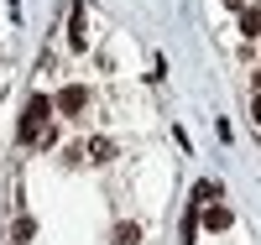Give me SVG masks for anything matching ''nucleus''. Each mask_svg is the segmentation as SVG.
I'll return each mask as SVG.
<instances>
[{
	"instance_id": "obj_5",
	"label": "nucleus",
	"mask_w": 261,
	"mask_h": 245,
	"mask_svg": "<svg viewBox=\"0 0 261 245\" xmlns=\"http://www.w3.org/2000/svg\"><path fill=\"white\" fill-rule=\"evenodd\" d=\"M136 240H141L136 225H120V230H115V245H136Z\"/></svg>"
},
{
	"instance_id": "obj_7",
	"label": "nucleus",
	"mask_w": 261,
	"mask_h": 245,
	"mask_svg": "<svg viewBox=\"0 0 261 245\" xmlns=\"http://www.w3.org/2000/svg\"><path fill=\"white\" fill-rule=\"evenodd\" d=\"M251 120H256V125H261V94H256V99H251Z\"/></svg>"
},
{
	"instance_id": "obj_8",
	"label": "nucleus",
	"mask_w": 261,
	"mask_h": 245,
	"mask_svg": "<svg viewBox=\"0 0 261 245\" xmlns=\"http://www.w3.org/2000/svg\"><path fill=\"white\" fill-rule=\"evenodd\" d=\"M225 6H230V11H241V6H246V0H225Z\"/></svg>"
},
{
	"instance_id": "obj_1",
	"label": "nucleus",
	"mask_w": 261,
	"mask_h": 245,
	"mask_svg": "<svg viewBox=\"0 0 261 245\" xmlns=\"http://www.w3.org/2000/svg\"><path fill=\"white\" fill-rule=\"evenodd\" d=\"M47 110H53V99H42V94H32V99H27V115H21V141H42Z\"/></svg>"
},
{
	"instance_id": "obj_3",
	"label": "nucleus",
	"mask_w": 261,
	"mask_h": 245,
	"mask_svg": "<svg viewBox=\"0 0 261 245\" xmlns=\"http://www.w3.org/2000/svg\"><path fill=\"white\" fill-rule=\"evenodd\" d=\"M89 157H94V162H115V141L94 136V141H89Z\"/></svg>"
},
{
	"instance_id": "obj_4",
	"label": "nucleus",
	"mask_w": 261,
	"mask_h": 245,
	"mask_svg": "<svg viewBox=\"0 0 261 245\" xmlns=\"http://www.w3.org/2000/svg\"><path fill=\"white\" fill-rule=\"evenodd\" d=\"M204 225H209V230H225V225H230V209H225V204H214V209L204 214Z\"/></svg>"
},
{
	"instance_id": "obj_2",
	"label": "nucleus",
	"mask_w": 261,
	"mask_h": 245,
	"mask_svg": "<svg viewBox=\"0 0 261 245\" xmlns=\"http://www.w3.org/2000/svg\"><path fill=\"white\" fill-rule=\"evenodd\" d=\"M84 99H89V94H84L79 84H68V89L58 94V110H63V115H79V110H84Z\"/></svg>"
},
{
	"instance_id": "obj_6",
	"label": "nucleus",
	"mask_w": 261,
	"mask_h": 245,
	"mask_svg": "<svg viewBox=\"0 0 261 245\" xmlns=\"http://www.w3.org/2000/svg\"><path fill=\"white\" fill-rule=\"evenodd\" d=\"M246 32H251V37L261 32V6H251V11H246Z\"/></svg>"
}]
</instances>
